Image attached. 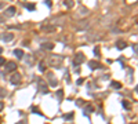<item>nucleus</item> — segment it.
Returning <instances> with one entry per match:
<instances>
[{
	"mask_svg": "<svg viewBox=\"0 0 138 124\" xmlns=\"http://www.w3.org/2000/svg\"><path fill=\"white\" fill-rule=\"evenodd\" d=\"M64 62V58L61 55H50L48 57V64L51 65L52 68H60Z\"/></svg>",
	"mask_w": 138,
	"mask_h": 124,
	"instance_id": "1",
	"label": "nucleus"
},
{
	"mask_svg": "<svg viewBox=\"0 0 138 124\" xmlns=\"http://www.w3.org/2000/svg\"><path fill=\"white\" fill-rule=\"evenodd\" d=\"M21 81H22V76L19 74V73H13V74H11V77H10V83H11V84L18 86Z\"/></svg>",
	"mask_w": 138,
	"mask_h": 124,
	"instance_id": "2",
	"label": "nucleus"
},
{
	"mask_svg": "<svg viewBox=\"0 0 138 124\" xmlns=\"http://www.w3.org/2000/svg\"><path fill=\"white\" fill-rule=\"evenodd\" d=\"M6 64V70L7 72H15V69H17V64L13 62V61H10V62H4Z\"/></svg>",
	"mask_w": 138,
	"mask_h": 124,
	"instance_id": "3",
	"label": "nucleus"
},
{
	"mask_svg": "<svg viewBox=\"0 0 138 124\" xmlns=\"http://www.w3.org/2000/svg\"><path fill=\"white\" fill-rule=\"evenodd\" d=\"M39 90L42 91L43 94H47V92H48V86L44 83L43 79H40V80H39Z\"/></svg>",
	"mask_w": 138,
	"mask_h": 124,
	"instance_id": "4",
	"label": "nucleus"
},
{
	"mask_svg": "<svg viewBox=\"0 0 138 124\" xmlns=\"http://www.w3.org/2000/svg\"><path fill=\"white\" fill-rule=\"evenodd\" d=\"M14 39V34L13 33H0V40H3V41H11Z\"/></svg>",
	"mask_w": 138,
	"mask_h": 124,
	"instance_id": "5",
	"label": "nucleus"
},
{
	"mask_svg": "<svg viewBox=\"0 0 138 124\" xmlns=\"http://www.w3.org/2000/svg\"><path fill=\"white\" fill-rule=\"evenodd\" d=\"M73 62H75V65H80V64H83V62H84V55H83L82 52L76 54V55H75Z\"/></svg>",
	"mask_w": 138,
	"mask_h": 124,
	"instance_id": "6",
	"label": "nucleus"
},
{
	"mask_svg": "<svg viewBox=\"0 0 138 124\" xmlns=\"http://www.w3.org/2000/svg\"><path fill=\"white\" fill-rule=\"evenodd\" d=\"M88 8H86V7H79V11H78V17H86V15H88Z\"/></svg>",
	"mask_w": 138,
	"mask_h": 124,
	"instance_id": "7",
	"label": "nucleus"
},
{
	"mask_svg": "<svg viewBox=\"0 0 138 124\" xmlns=\"http://www.w3.org/2000/svg\"><path fill=\"white\" fill-rule=\"evenodd\" d=\"M15 11H17V8L11 6V7H9V8L6 10V15H7V17H14V15H15Z\"/></svg>",
	"mask_w": 138,
	"mask_h": 124,
	"instance_id": "8",
	"label": "nucleus"
},
{
	"mask_svg": "<svg viewBox=\"0 0 138 124\" xmlns=\"http://www.w3.org/2000/svg\"><path fill=\"white\" fill-rule=\"evenodd\" d=\"M42 29H43L44 32H47V33H51V32H55V26L54 25H44Z\"/></svg>",
	"mask_w": 138,
	"mask_h": 124,
	"instance_id": "9",
	"label": "nucleus"
},
{
	"mask_svg": "<svg viewBox=\"0 0 138 124\" xmlns=\"http://www.w3.org/2000/svg\"><path fill=\"white\" fill-rule=\"evenodd\" d=\"M88 66H90L91 69H99L101 68V64L97 62V61H88Z\"/></svg>",
	"mask_w": 138,
	"mask_h": 124,
	"instance_id": "10",
	"label": "nucleus"
},
{
	"mask_svg": "<svg viewBox=\"0 0 138 124\" xmlns=\"http://www.w3.org/2000/svg\"><path fill=\"white\" fill-rule=\"evenodd\" d=\"M42 48H44V50H52V48H54V43H50V41H44V43L42 44Z\"/></svg>",
	"mask_w": 138,
	"mask_h": 124,
	"instance_id": "11",
	"label": "nucleus"
},
{
	"mask_svg": "<svg viewBox=\"0 0 138 124\" xmlns=\"http://www.w3.org/2000/svg\"><path fill=\"white\" fill-rule=\"evenodd\" d=\"M64 6L66 7V8H73V7H75V1H73V0H65Z\"/></svg>",
	"mask_w": 138,
	"mask_h": 124,
	"instance_id": "12",
	"label": "nucleus"
},
{
	"mask_svg": "<svg viewBox=\"0 0 138 124\" xmlns=\"http://www.w3.org/2000/svg\"><path fill=\"white\" fill-rule=\"evenodd\" d=\"M14 55L15 57H18V58H24V51L22 50H19V48H17V50H14Z\"/></svg>",
	"mask_w": 138,
	"mask_h": 124,
	"instance_id": "13",
	"label": "nucleus"
},
{
	"mask_svg": "<svg viewBox=\"0 0 138 124\" xmlns=\"http://www.w3.org/2000/svg\"><path fill=\"white\" fill-rule=\"evenodd\" d=\"M48 77H50V84H51L52 87H55L57 84H58V81H57L55 79H54V77H52V74H51V73L48 74Z\"/></svg>",
	"mask_w": 138,
	"mask_h": 124,
	"instance_id": "14",
	"label": "nucleus"
},
{
	"mask_svg": "<svg viewBox=\"0 0 138 124\" xmlns=\"http://www.w3.org/2000/svg\"><path fill=\"white\" fill-rule=\"evenodd\" d=\"M87 26H88V22L83 21V22H80V25H78V29H84V28H87Z\"/></svg>",
	"mask_w": 138,
	"mask_h": 124,
	"instance_id": "15",
	"label": "nucleus"
},
{
	"mask_svg": "<svg viewBox=\"0 0 138 124\" xmlns=\"http://www.w3.org/2000/svg\"><path fill=\"white\" fill-rule=\"evenodd\" d=\"M39 70H40V72H44V70H46V64H44L43 61L39 64Z\"/></svg>",
	"mask_w": 138,
	"mask_h": 124,
	"instance_id": "16",
	"label": "nucleus"
},
{
	"mask_svg": "<svg viewBox=\"0 0 138 124\" xmlns=\"http://www.w3.org/2000/svg\"><path fill=\"white\" fill-rule=\"evenodd\" d=\"M126 46H127V43H126V41H117V48H124Z\"/></svg>",
	"mask_w": 138,
	"mask_h": 124,
	"instance_id": "17",
	"label": "nucleus"
},
{
	"mask_svg": "<svg viewBox=\"0 0 138 124\" xmlns=\"http://www.w3.org/2000/svg\"><path fill=\"white\" fill-rule=\"evenodd\" d=\"M112 87H115V88H121V84L120 83H116V81H112Z\"/></svg>",
	"mask_w": 138,
	"mask_h": 124,
	"instance_id": "18",
	"label": "nucleus"
},
{
	"mask_svg": "<svg viewBox=\"0 0 138 124\" xmlns=\"http://www.w3.org/2000/svg\"><path fill=\"white\" fill-rule=\"evenodd\" d=\"M26 8L29 10V11H34L36 7H34V4H26Z\"/></svg>",
	"mask_w": 138,
	"mask_h": 124,
	"instance_id": "19",
	"label": "nucleus"
},
{
	"mask_svg": "<svg viewBox=\"0 0 138 124\" xmlns=\"http://www.w3.org/2000/svg\"><path fill=\"white\" fill-rule=\"evenodd\" d=\"M6 95H7V92H6V90H4V88H0V97L3 98V97H6Z\"/></svg>",
	"mask_w": 138,
	"mask_h": 124,
	"instance_id": "20",
	"label": "nucleus"
},
{
	"mask_svg": "<svg viewBox=\"0 0 138 124\" xmlns=\"http://www.w3.org/2000/svg\"><path fill=\"white\" fill-rule=\"evenodd\" d=\"M94 54H95V55H99V54H101V51H99V47H95V48H94Z\"/></svg>",
	"mask_w": 138,
	"mask_h": 124,
	"instance_id": "21",
	"label": "nucleus"
},
{
	"mask_svg": "<svg viewBox=\"0 0 138 124\" xmlns=\"http://www.w3.org/2000/svg\"><path fill=\"white\" fill-rule=\"evenodd\" d=\"M72 117H73V113H69L68 116H65V119H66V120H70Z\"/></svg>",
	"mask_w": 138,
	"mask_h": 124,
	"instance_id": "22",
	"label": "nucleus"
},
{
	"mask_svg": "<svg viewBox=\"0 0 138 124\" xmlns=\"http://www.w3.org/2000/svg\"><path fill=\"white\" fill-rule=\"evenodd\" d=\"M4 62H6V59L3 58V57H0V66H1V65H4Z\"/></svg>",
	"mask_w": 138,
	"mask_h": 124,
	"instance_id": "23",
	"label": "nucleus"
},
{
	"mask_svg": "<svg viewBox=\"0 0 138 124\" xmlns=\"http://www.w3.org/2000/svg\"><path fill=\"white\" fill-rule=\"evenodd\" d=\"M86 110L87 112H93V106H91V105H88V106L86 107Z\"/></svg>",
	"mask_w": 138,
	"mask_h": 124,
	"instance_id": "24",
	"label": "nucleus"
},
{
	"mask_svg": "<svg viewBox=\"0 0 138 124\" xmlns=\"http://www.w3.org/2000/svg\"><path fill=\"white\" fill-rule=\"evenodd\" d=\"M123 106L127 109V107H129V102H127V101H123Z\"/></svg>",
	"mask_w": 138,
	"mask_h": 124,
	"instance_id": "25",
	"label": "nucleus"
},
{
	"mask_svg": "<svg viewBox=\"0 0 138 124\" xmlns=\"http://www.w3.org/2000/svg\"><path fill=\"white\" fill-rule=\"evenodd\" d=\"M46 4H47L48 7H51V0H46Z\"/></svg>",
	"mask_w": 138,
	"mask_h": 124,
	"instance_id": "26",
	"label": "nucleus"
},
{
	"mask_svg": "<svg viewBox=\"0 0 138 124\" xmlns=\"http://www.w3.org/2000/svg\"><path fill=\"white\" fill-rule=\"evenodd\" d=\"M33 112H34V113H39V115H40V112H39V109H37V107H33Z\"/></svg>",
	"mask_w": 138,
	"mask_h": 124,
	"instance_id": "27",
	"label": "nucleus"
},
{
	"mask_svg": "<svg viewBox=\"0 0 138 124\" xmlns=\"http://www.w3.org/2000/svg\"><path fill=\"white\" fill-rule=\"evenodd\" d=\"M3 107H4V103H3V102H1V101H0V110H1Z\"/></svg>",
	"mask_w": 138,
	"mask_h": 124,
	"instance_id": "28",
	"label": "nucleus"
},
{
	"mask_svg": "<svg viewBox=\"0 0 138 124\" xmlns=\"http://www.w3.org/2000/svg\"><path fill=\"white\" fill-rule=\"evenodd\" d=\"M78 84H83V79H79V80H78Z\"/></svg>",
	"mask_w": 138,
	"mask_h": 124,
	"instance_id": "29",
	"label": "nucleus"
},
{
	"mask_svg": "<svg viewBox=\"0 0 138 124\" xmlns=\"http://www.w3.org/2000/svg\"><path fill=\"white\" fill-rule=\"evenodd\" d=\"M1 52H3V48H1V47H0V54H1Z\"/></svg>",
	"mask_w": 138,
	"mask_h": 124,
	"instance_id": "30",
	"label": "nucleus"
},
{
	"mask_svg": "<svg viewBox=\"0 0 138 124\" xmlns=\"http://www.w3.org/2000/svg\"><path fill=\"white\" fill-rule=\"evenodd\" d=\"M0 7H3V3H0Z\"/></svg>",
	"mask_w": 138,
	"mask_h": 124,
	"instance_id": "31",
	"label": "nucleus"
}]
</instances>
